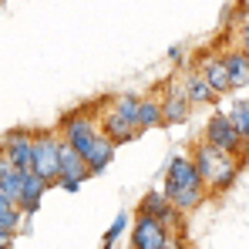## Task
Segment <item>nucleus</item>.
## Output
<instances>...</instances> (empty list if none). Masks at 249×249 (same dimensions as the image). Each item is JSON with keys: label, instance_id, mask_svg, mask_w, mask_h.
<instances>
[{"label": "nucleus", "instance_id": "nucleus-18", "mask_svg": "<svg viewBox=\"0 0 249 249\" xmlns=\"http://www.w3.org/2000/svg\"><path fill=\"white\" fill-rule=\"evenodd\" d=\"M229 118L236 124V131L243 135L249 142V98H239V101H232V108H229Z\"/></svg>", "mask_w": 249, "mask_h": 249}, {"label": "nucleus", "instance_id": "nucleus-9", "mask_svg": "<svg viewBox=\"0 0 249 249\" xmlns=\"http://www.w3.org/2000/svg\"><path fill=\"white\" fill-rule=\"evenodd\" d=\"M3 162H10L20 172H34V142L31 128H10L3 135Z\"/></svg>", "mask_w": 249, "mask_h": 249}, {"label": "nucleus", "instance_id": "nucleus-4", "mask_svg": "<svg viewBox=\"0 0 249 249\" xmlns=\"http://www.w3.org/2000/svg\"><path fill=\"white\" fill-rule=\"evenodd\" d=\"M202 138H206L212 148H219V152H226V155H232V159H239V162L246 159L249 142L236 131L229 111H215V115L206 122V128H202ZM243 168H246V162H243Z\"/></svg>", "mask_w": 249, "mask_h": 249}, {"label": "nucleus", "instance_id": "nucleus-20", "mask_svg": "<svg viewBox=\"0 0 249 249\" xmlns=\"http://www.w3.org/2000/svg\"><path fill=\"white\" fill-rule=\"evenodd\" d=\"M239 47L249 54V20H243V24H239Z\"/></svg>", "mask_w": 249, "mask_h": 249}, {"label": "nucleus", "instance_id": "nucleus-3", "mask_svg": "<svg viewBox=\"0 0 249 249\" xmlns=\"http://www.w3.org/2000/svg\"><path fill=\"white\" fill-rule=\"evenodd\" d=\"M34 142V172L47 185H57L61 178V131L57 128H31Z\"/></svg>", "mask_w": 249, "mask_h": 249}, {"label": "nucleus", "instance_id": "nucleus-19", "mask_svg": "<svg viewBox=\"0 0 249 249\" xmlns=\"http://www.w3.org/2000/svg\"><path fill=\"white\" fill-rule=\"evenodd\" d=\"M124 226H128V215H118V219H115V226H111V229L105 232V239H101V249H111V246H115V239L122 236Z\"/></svg>", "mask_w": 249, "mask_h": 249}, {"label": "nucleus", "instance_id": "nucleus-12", "mask_svg": "<svg viewBox=\"0 0 249 249\" xmlns=\"http://www.w3.org/2000/svg\"><path fill=\"white\" fill-rule=\"evenodd\" d=\"M142 131H152V128H165V108H162V88L155 84L148 94H142V115H138Z\"/></svg>", "mask_w": 249, "mask_h": 249}, {"label": "nucleus", "instance_id": "nucleus-14", "mask_svg": "<svg viewBox=\"0 0 249 249\" xmlns=\"http://www.w3.org/2000/svg\"><path fill=\"white\" fill-rule=\"evenodd\" d=\"M222 61H226L229 78H232V84H236V88L249 84V54L239 47V44H229V47L222 51Z\"/></svg>", "mask_w": 249, "mask_h": 249}, {"label": "nucleus", "instance_id": "nucleus-17", "mask_svg": "<svg viewBox=\"0 0 249 249\" xmlns=\"http://www.w3.org/2000/svg\"><path fill=\"white\" fill-rule=\"evenodd\" d=\"M111 108H115V111H122L124 118H131V122L138 124V115H142V98H138V94H131V91L111 94ZM138 128H142V124H138Z\"/></svg>", "mask_w": 249, "mask_h": 249}, {"label": "nucleus", "instance_id": "nucleus-6", "mask_svg": "<svg viewBox=\"0 0 249 249\" xmlns=\"http://www.w3.org/2000/svg\"><path fill=\"white\" fill-rule=\"evenodd\" d=\"M189 64L202 71V78L212 84V91H215L219 98L229 94V91H236V84H232V78H229V68H226L222 54H215V51H196V54L189 57Z\"/></svg>", "mask_w": 249, "mask_h": 249}, {"label": "nucleus", "instance_id": "nucleus-11", "mask_svg": "<svg viewBox=\"0 0 249 249\" xmlns=\"http://www.w3.org/2000/svg\"><path fill=\"white\" fill-rule=\"evenodd\" d=\"M178 81H182V91H185V98L199 108V105H219V94L212 91V84L202 78V71L199 68H192L189 61H185V68H182V74H178Z\"/></svg>", "mask_w": 249, "mask_h": 249}, {"label": "nucleus", "instance_id": "nucleus-15", "mask_svg": "<svg viewBox=\"0 0 249 249\" xmlns=\"http://www.w3.org/2000/svg\"><path fill=\"white\" fill-rule=\"evenodd\" d=\"M115 148H118V145H115V142H111V138L101 131V138H98V142L91 145V152L84 155V162H88V168H91V175H101L105 168L111 165V159H115Z\"/></svg>", "mask_w": 249, "mask_h": 249}, {"label": "nucleus", "instance_id": "nucleus-13", "mask_svg": "<svg viewBox=\"0 0 249 249\" xmlns=\"http://www.w3.org/2000/svg\"><path fill=\"white\" fill-rule=\"evenodd\" d=\"M47 189H51V185L44 182L37 172H24V175H20V209H24L27 215H34V212L41 209V199H44Z\"/></svg>", "mask_w": 249, "mask_h": 249}, {"label": "nucleus", "instance_id": "nucleus-5", "mask_svg": "<svg viewBox=\"0 0 249 249\" xmlns=\"http://www.w3.org/2000/svg\"><path fill=\"white\" fill-rule=\"evenodd\" d=\"M135 215H152V219L165 222V226H172V229H185V212L172 206V199L165 196V189H148V192L138 199Z\"/></svg>", "mask_w": 249, "mask_h": 249}, {"label": "nucleus", "instance_id": "nucleus-10", "mask_svg": "<svg viewBox=\"0 0 249 249\" xmlns=\"http://www.w3.org/2000/svg\"><path fill=\"white\" fill-rule=\"evenodd\" d=\"M98 124H101V131L115 142V145H124V142H135V138H142V128L131 122V118H124L122 111H115L111 108V94H108V105L101 108V118H98Z\"/></svg>", "mask_w": 249, "mask_h": 249}, {"label": "nucleus", "instance_id": "nucleus-1", "mask_svg": "<svg viewBox=\"0 0 249 249\" xmlns=\"http://www.w3.org/2000/svg\"><path fill=\"white\" fill-rule=\"evenodd\" d=\"M189 159L199 168V175H202V182H206L212 202H219V199L236 185V178H239V172H243V162H239V159H232V155L212 148L206 138H199V142L189 145Z\"/></svg>", "mask_w": 249, "mask_h": 249}, {"label": "nucleus", "instance_id": "nucleus-16", "mask_svg": "<svg viewBox=\"0 0 249 249\" xmlns=\"http://www.w3.org/2000/svg\"><path fill=\"white\" fill-rule=\"evenodd\" d=\"M20 168H14L10 162H0V202L20 206Z\"/></svg>", "mask_w": 249, "mask_h": 249}, {"label": "nucleus", "instance_id": "nucleus-2", "mask_svg": "<svg viewBox=\"0 0 249 249\" xmlns=\"http://www.w3.org/2000/svg\"><path fill=\"white\" fill-rule=\"evenodd\" d=\"M165 196L172 199V206L182 209V212H196V209L209 202V189L206 182H202V175H199V168L192 159H185V155H175L165 168Z\"/></svg>", "mask_w": 249, "mask_h": 249}, {"label": "nucleus", "instance_id": "nucleus-8", "mask_svg": "<svg viewBox=\"0 0 249 249\" xmlns=\"http://www.w3.org/2000/svg\"><path fill=\"white\" fill-rule=\"evenodd\" d=\"M159 88H162V108H165V128H168V124H185L196 105H192V101L185 98V91H182V81H178V74H168L165 81H159Z\"/></svg>", "mask_w": 249, "mask_h": 249}, {"label": "nucleus", "instance_id": "nucleus-7", "mask_svg": "<svg viewBox=\"0 0 249 249\" xmlns=\"http://www.w3.org/2000/svg\"><path fill=\"white\" fill-rule=\"evenodd\" d=\"M172 226L152 219V215H135L131 222V249H168L172 243Z\"/></svg>", "mask_w": 249, "mask_h": 249}]
</instances>
